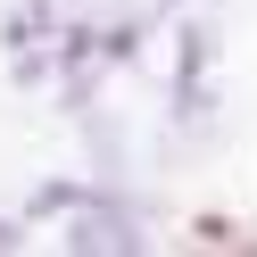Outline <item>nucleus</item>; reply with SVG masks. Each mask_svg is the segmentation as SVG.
<instances>
[{
	"mask_svg": "<svg viewBox=\"0 0 257 257\" xmlns=\"http://www.w3.org/2000/svg\"><path fill=\"white\" fill-rule=\"evenodd\" d=\"M0 249H17V224H0Z\"/></svg>",
	"mask_w": 257,
	"mask_h": 257,
	"instance_id": "2",
	"label": "nucleus"
},
{
	"mask_svg": "<svg viewBox=\"0 0 257 257\" xmlns=\"http://www.w3.org/2000/svg\"><path fill=\"white\" fill-rule=\"evenodd\" d=\"M67 216H75V232H67L75 257H133V249H141L133 216H124V207H108V199H75Z\"/></svg>",
	"mask_w": 257,
	"mask_h": 257,
	"instance_id": "1",
	"label": "nucleus"
}]
</instances>
